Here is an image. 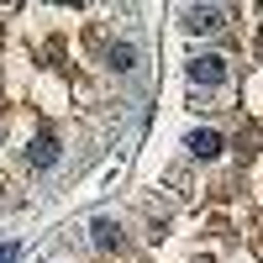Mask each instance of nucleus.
<instances>
[{
    "label": "nucleus",
    "instance_id": "nucleus-1",
    "mask_svg": "<svg viewBox=\"0 0 263 263\" xmlns=\"http://www.w3.org/2000/svg\"><path fill=\"white\" fill-rule=\"evenodd\" d=\"M184 27H190V32H221V27H227V11H221V6H190V11H184Z\"/></svg>",
    "mask_w": 263,
    "mask_h": 263
},
{
    "label": "nucleus",
    "instance_id": "nucleus-2",
    "mask_svg": "<svg viewBox=\"0 0 263 263\" xmlns=\"http://www.w3.org/2000/svg\"><path fill=\"white\" fill-rule=\"evenodd\" d=\"M190 79H195V84H221V79H227V58H216V53L190 58Z\"/></svg>",
    "mask_w": 263,
    "mask_h": 263
},
{
    "label": "nucleus",
    "instance_id": "nucleus-3",
    "mask_svg": "<svg viewBox=\"0 0 263 263\" xmlns=\"http://www.w3.org/2000/svg\"><path fill=\"white\" fill-rule=\"evenodd\" d=\"M184 147L195 153V158H216V153H221V137H216V132H190Z\"/></svg>",
    "mask_w": 263,
    "mask_h": 263
},
{
    "label": "nucleus",
    "instance_id": "nucleus-4",
    "mask_svg": "<svg viewBox=\"0 0 263 263\" xmlns=\"http://www.w3.org/2000/svg\"><path fill=\"white\" fill-rule=\"evenodd\" d=\"M27 158H32L37 168H53V163H58V142H53V137H37V142L27 147Z\"/></svg>",
    "mask_w": 263,
    "mask_h": 263
},
{
    "label": "nucleus",
    "instance_id": "nucleus-5",
    "mask_svg": "<svg viewBox=\"0 0 263 263\" xmlns=\"http://www.w3.org/2000/svg\"><path fill=\"white\" fill-rule=\"evenodd\" d=\"M90 232H95V248H116V242H121V232H116V221H111V216H95V221H90Z\"/></svg>",
    "mask_w": 263,
    "mask_h": 263
},
{
    "label": "nucleus",
    "instance_id": "nucleus-6",
    "mask_svg": "<svg viewBox=\"0 0 263 263\" xmlns=\"http://www.w3.org/2000/svg\"><path fill=\"white\" fill-rule=\"evenodd\" d=\"M111 63H116V69H137V48H132V42H116V48H111Z\"/></svg>",
    "mask_w": 263,
    "mask_h": 263
},
{
    "label": "nucleus",
    "instance_id": "nucleus-7",
    "mask_svg": "<svg viewBox=\"0 0 263 263\" xmlns=\"http://www.w3.org/2000/svg\"><path fill=\"white\" fill-rule=\"evenodd\" d=\"M21 258V242H6V248H0V263H16Z\"/></svg>",
    "mask_w": 263,
    "mask_h": 263
}]
</instances>
